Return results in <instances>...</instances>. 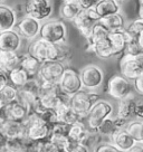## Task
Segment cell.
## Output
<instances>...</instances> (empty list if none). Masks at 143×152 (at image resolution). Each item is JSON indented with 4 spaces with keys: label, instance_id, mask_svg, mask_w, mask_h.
Instances as JSON below:
<instances>
[{
    "label": "cell",
    "instance_id": "obj_1",
    "mask_svg": "<svg viewBox=\"0 0 143 152\" xmlns=\"http://www.w3.org/2000/svg\"><path fill=\"white\" fill-rule=\"evenodd\" d=\"M25 137L34 141L48 140L52 133V126L38 113H30L24 122Z\"/></svg>",
    "mask_w": 143,
    "mask_h": 152
},
{
    "label": "cell",
    "instance_id": "obj_2",
    "mask_svg": "<svg viewBox=\"0 0 143 152\" xmlns=\"http://www.w3.org/2000/svg\"><path fill=\"white\" fill-rule=\"evenodd\" d=\"M98 101H100V97L96 92L90 90H82L81 92L73 95L69 99V105L74 110V112L81 119H83L88 116L93 106Z\"/></svg>",
    "mask_w": 143,
    "mask_h": 152
},
{
    "label": "cell",
    "instance_id": "obj_3",
    "mask_svg": "<svg viewBox=\"0 0 143 152\" xmlns=\"http://www.w3.org/2000/svg\"><path fill=\"white\" fill-rule=\"evenodd\" d=\"M39 37L45 39L46 42L54 45L66 43L67 39V28L66 25L62 20L52 19L46 20L42 25Z\"/></svg>",
    "mask_w": 143,
    "mask_h": 152
},
{
    "label": "cell",
    "instance_id": "obj_4",
    "mask_svg": "<svg viewBox=\"0 0 143 152\" xmlns=\"http://www.w3.org/2000/svg\"><path fill=\"white\" fill-rule=\"evenodd\" d=\"M28 54L35 57L40 63L47 61H57L58 62V48L57 45H54L46 42L39 37L30 43L28 47Z\"/></svg>",
    "mask_w": 143,
    "mask_h": 152
},
{
    "label": "cell",
    "instance_id": "obj_5",
    "mask_svg": "<svg viewBox=\"0 0 143 152\" xmlns=\"http://www.w3.org/2000/svg\"><path fill=\"white\" fill-rule=\"evenodd\" d=\"M113 113V105L109 101L100 100L93 106L91 112L87 116L88 129L92 132H97V129L107 118H110Z\"/></svg>",
    "mask_w": 143,
    "mask_h": 152
},
{
    "label": "cell",
    "instance_id": "obj_6",
    "mask_svg": "<svg viewBox=\"0 0 143 152\" xmlns=\"http://www.w3.org/2000/svg\"><path fill=\"white\" fill-rule=\"evenodd\" d=\"M58 86L63 94L68 97H72L73 95L77 94L84 87L81 74H78L75 69H73L71 67H66V71L64 73L62 80L58 83Z\"/></svg>",
    "mask_w": 143,
    "mask_h": 152
},
{
    "label": "cell",
    "instance_id": "obj_7",
    "mask_svg": "<svg viewBox=\"0 0 143 152\" xmlns=\"http://www.w3.org/2000/svg\"><path fill=\"white\" fill-rule=\"evenodd\" d=\"M65 71H66V67L64 65V63L57 62V61H47L42 64L38 78L42 82L58 84L62 80Z\"/></svg>",
    "mask_w": 143,
    "mask_h": 152
},
{
    "label": "cell",
    "instance_id": "obj_8",
    "mask_svg": "<svg viewBox=\"0 0 143 152\" xmlns=\"http://www.w3.org/2000/svg\"><path fill=\"white\" fill-rule=\"evenodd\" d=\"M132 88L133 85L131 84L130 80L122 75H113L107 83V94L119 101L130 96Z\"/></svg>",
    "mask_w": 143,
    "mask_h": 152
},
{
    "label": "cell",
    "instance_id": "obj_9",
    "mask_svg": "<svg viewBox=\"0 0 143 152\" xmlns=\"http://www.w3.org/2000/svg\"><path fill=\"white\" fill-rule=\"evenodd\" d=\"M0 112H1L0 122L9 120V121H16V122L24 123L30 114L28 107L18 100L5 105V106H0Z\"/></svg>",
    "mask_w": 143,
    "mask_h": 152
},
{
    "label": "cell",
    "instance_id": "obj_10",
    "mask_svg": "<svg viewBox=\"0 0 143 152\" xmlns=\"http://www.w3.org/2000/svg\"><path fill=\"white\" fill-rule=\"evenodd\" d=\"M80 74L83 82V86L86 90H96L102 85V83L104 81V73L102 71V68L94 64L84 66L81 69Z\"/></svg>",
    "mask_w": 143,
    "mask_h": 152
},
{
    "label": "cell",
    "instance_id": "obj_11",
    "mask_svg": "<svg viewBox=\"0 0 143 152\" xmlns=\"http://www.w3.org/2000/svg\"><path fill=\"white\" fill-rule=\"evenodd\" d=\"M121 75L130 81H134L143 73V58L124 54L120 62Z\"/></svg>",
    "mask_w": 143,
    "mask_h": 152
},
{
    "label": "cell",
    "instance_id": "obj_12",
    "mask_svg": "<svg viewBox=\"0 0 143 152\" xmlns=\"http://www.w3.org/2000/svg\"><path fill=\"white\" fill-rule=\"evenodd\" d=\"M101 20V17L96 12L95 9L83 10L81 15L74 20V24L77 27V29L81 31V34L84 37L87 38L91 36L92 29L98 21Z\"/></svg>",
    "mask_w": 143,
    "mask_h": 152
},
{
    "label": "cell",
    "instance_id": "obj_13",
    "mask_svg": "<svg viewBox=\"0 0 143 152\" xmlns=\"http://www.w3.org/2000/svg\"><path fill=\"white\" fill-rule=\"evenodd\" d=\"M26 7L28 16L39 21L47 20L53 14L52 0H29Z\"/></svg>",
    "mask_w": 143,
    "mask_h": 152
},
{
    "label": "cell",
    "instance_id": "obj_14",
    "mask_svg": "<svg viewBox=\"0 0 143 152\" xmlns=\"http://www.w3.org/2000/svg\"><path fill=\"white\" fill-rule=\"evenodd\" d=\"M42 24L37 19L30 16H26L18 20L15 27V30L25 39H34L40 34Z\"/></svg>",
    "mask_w": 143,
    "mask_h": 152
},
{
    "label": "cell",
    "instance_id": "obj_15",
    "mask_svg": "<svg viewBox=\"0 0 143 152\" xmlns=\"http://www.w3.org/2000/svg\"><path fill=\"white\" fill-rule=\"evenodd\" d=\"M111 143L122 152H130L134 147H136L139 143L129 133L126 128L117 129L110 137Z\"/></svg>",
    "mask_w": 143,
    "mask_h": 152
},
{
    "label": "cell",
    "instance_id": "obj_16",
    "mask_svg": "<svg viewBox=\"0 0 143 152\" xmlns=\"http://www.w3.org/2000/svg\"><path fill=\"white\" fill-rule=\"evenodd\" d=\"M21 36L15 29L0 33V49L7 52H18L21 46Z\"/></svg>",
    "mask_w": 143,
    "mask_h": 152
},
{
    "label": "cell",
    "instance_id": "obj_17",
    "mask_svg": "<svg viewBox=\"0 0 143 152\" xmlns=\"http://www.w3.org/2000/svg\"><path fill=\"white\" fill-rule=\"evenodd\" d=\"M0 131L1 137L11 140V139H20L25 137V125L21 122L6 120L0 122Z\"/></svg>",
    "mask_w": 143,
    "mask_h": 152
},
{
    "label": "cell",
    "instance_id": "obj_18",
    "mask_svg": "<svg viewBox=\"0 0 143 152\" xmlns=\"http://www.w3.org/2000/svg\"><path fill=\"white\" fill-rule=\"evenodd\" d=\"M18 20V16L16 15L12 7L4 4L0 5V33L15 29Z\"/></svg>",
    "mask_w": 143,
    "mask_h": 152
},
{
    "label": "cell",
    "instance_id": "obj_19",
    "mask_svg": "<svg viewBox=\"0 0 143 152\" xmlns=\"http://www.w3.org/2000/svg\"><path fill=\"white\" fill-rule=\"evenodd\" d=\"M55 113L57 116L58 123L65 124L68 126L73 125L78 121H82L81 118L74 112V110L72 109V106L69 105V101L62 103L57 109L55 110Z\"/></svg>",
    "mask_w": 143,
    "mask_h": 152
},
{
    "label": "cell",
    "instance_id": "obj_20",
    "mask_svg": "<svg viewBox=\"0 0 143 152\" xmlns=\"http://www.w3.org/2000/svg\"><path fill=\"white\" fill-rule=\"evenodd\" d=\"M138 102L132 95L125 97L123 100L120 101L119 106H117V114L116 116L120 119H123L125 121H130L133 116H135V111L138 106Z\"/></svg>",
    "mask_w": 143,
    "mask_h": 152
},
{
    "label": "cell",
    "instance_id": "obj_21",
    "mask_svg": "<svg viewBox=\"0 0 143 152\" xmlns=\"http://www.w3.org/2000/svg\"><path fill=\"white\" fill-rule=\"evenodd\" d=\"M110 43L113 50V57H123L125 54V48L128 44L126 35L124 33V30L120 31H111L110 33Z\"/></svg>",
    "mask_w": 143,
    "mask_h": 152
},
{
    "label": "cell",
    "instance_id": "obj_22",
    "mask_svg": "<svg viewBox=\"0 0 143 152\" xmlns=\"http://www.w3.org/2000/svg\"><path fill=\"white\" fill-rule=\"evenodd\" d=\"M20 58L17 52H7V50H0V68L7 73L17 68L20 65Z\"/></svg>",
    "mask_w": 143,
    "mask_h": 152
},
{
    "label": "cell",
    "instance_id": "obj_23",
    "mask_svg": "<svg viewBox=\"0 0 143 152\" xmlns=\"http://www.w3.org/2000/svg\"><path fill=\"white\" fill-rule=\"evenodd\" d=\"M90 133H91L90 129L86 128L82 121H78L73 125H69V128H68L69 139L74 143H77V144H83L85 142L87 137L90 135Z\"/></svg>",
    "mask_w": 143,
    "mask_h": 152
},
{
    "label": "cell",
    "instance_id": "obj_24",
    "mask_svg": "<svg viewBox=\"0 0 143 152\" xmlns=\"http://www.w3.org/2000/svg\"><path fill=\"white\" fill-rule=\"evenodd\" d=\"M95 10L101 19H103L112 15L120 14L121 6L117 0H101L98 5L95 7Z\"/></svg>",
    "mask_w": 143,
    "mask_h": 152
},
{
    "label": "cell",
    "instance_id": "obj_25",
    "mask_svg": "<svg viewBox=\"0 0 143 152\" xmlns=\"http://www.w3.org/2000/svg\"><path fill=\"white\" fill-rule=\"evenodd\" d=\"M82 11H83V8L78 4L77 0L63 1L62 6H61V16H62V18L66 19V20L74 21L81 15Z\"/></svg>",
    "mask_w": 143,
    "mask_h": 152
},
{
    "label": "cell",
    "instance_id": "obj_26",
    "mask_svg": "<svg viewBox=\"0 0 143 152\" xmlns=\"http://www.w3.org/2000/svg\"><path fill=\"white\" fill-rule=\"evenodd\" d=\"M42 64L38 59H36L35 57L30 56L28 53L26 55H23L20 58V65L19 66L21 68H24L25 71L28 73V75L33 78V77H38L39 71H40V67Z\"/></svg>",
    "mask_w": 143,
    "mask_h": 152
},
{
    "label": "cell",
    "instance_id": "obj_27",
    "mask_svg": "<svg viewBox=\"0 0 143 152\" xmlns=\"http://www.w3.org/2000/svg\"><path fill=\"white\" fill-rule=\"evenodd\" d=\"M110 33H111L110 29L107 28V27L100 20V21L93 27L91 36L87 38L86 40H87V43H90V44L101 43V42H104V40H106V39L109 38Z\"/></svg>",
    "mask_w": 143,
    "mask_h": 152
},
{
    "label": "cell",
    "instance_id": "obj_28",
    "mask_svg": "<svg viewBox=\"0 0 143 152\" xmlns=\"http://www.w3.org/2000/svg\"><path fill=\"white\" fill-rule=\"evenodd\" d=\"M9 78H10V83L12 85L18 87V88H21V87H24L28 83V81L31 77L28 75V73L25 71L24 68L18 66L17 68L12 69L9 73Z\"/></svg>",
    "mask_w": 143,
    "mask_h": 152
},
{
    "label": "cell",
    "instance_id": "obj_29",
    "mask_svg": "<svg viewBox=\"0 0 143 152\" xmlns=\"http://www.w3.org/2000/svg\"><path fill=\"white\" fill-rule=\"evenodd\" d=\"M18 87L14 86L12 84H9L6 87L0 90V106L12 103L18 100Z\"/></svg>",
    "mask_w": 143,
    "mask_h": 152
},
{
    "label": "cell",
    "instance_id": "obj_30",
    "mask_svg": "<svg viewBox=\"0 0 143 152\" xmlns=\"http://www.w3.org/2000/svg\"><path fill=\"white\" fill-rule=\"evenodd\" d=\"M101 21L110 29L111 31H120L125 29V21L121 14H115L106 18L101 19Z\"/></svg>",
    "mask_w": 143,
    "mask_h": 152
},
{
    "label": "cell",
    "instance_id": "obj_31",
    "mask_svg": "<svg viewBox=\"0 0 143 152\" xmlns=\"http://www.w3.org/2000/svg\"><path fill=\"white\" fill-rule=\"evenodd\" d=\"M124 33L126 35V39L129 40L131 38L138 39L139 36L143 33V19L139 18L130 23L129 26H126L124 29Z\"/></svg>",
    "mask_w": 143,
    "mask_h": 152
},
{
    "label": "cell",
    "instance_id": "obj_32",
    "mask_svg": "<svg viewBox=\"0 0 143 152\" xmlns=\"http://www.w3.org/2000/svg\"><path fill=\"white\" fill-rule=\"evenodd\" d=\"M126 130L133 137L139 144L143 145V121H133L130 122L126 126Z\"/></svg>",
    "mask_w": 143,
    "mask_h": 152
},
{
    "label": "cell",
    "instance_id": "obj_33",
    "mask_svg": "<svg viewBox=\"0 0 143 152\" xmlns=\"http://www.w3.org/2000/svg\"><path fill=\"white\" fill-rule=\"evenodd\" d=\"M116 130H117V126H116V123H115V118L110 116L101 124L100 128L97 129V133L101 134V135L111 137Z\"/></svg>",
    "mask_w": 143,
    "mask_h": 152
},
{
    "label": "cell",
    "instance_id": "obj_34",
    "mask_svg": "<svg viewBox=\"0 0 143 152\" xmlns=\"http://www.w3.org/2000/svg\"><path fill=\"white\" fill-rule=\"evenodd\" d=\"M125 54L134 57H138V58H143V49L140 46L138 39L131 38V39L128 40L126 48H125Z\"/></svg>",
    "mask_w": 143,
    "mask_h": 152
},
{
    "label": "cell",
    "instance_id": "obj_35",
    "mask_svg": "<svg viewBox=\"0 0 143 152\" xmlns=\"http://www.w3.org/2000/svg\"><path fill=\"white\" fill-rule=\"evenodd\" d=\"M58 48V62H68L73 56V50L67 43L57 44Z\"/></svg>",
    "mask_w": 143,
    "mask_h": 152
},
{
    "label": "cell",
    "instance_id": "obj_36",
    "mask_svg": "<svg viewBox=\"0 0 143 152\" xmlns=\"http://www.w3.org/2000/svg\"><path fill=\"white\" fill-rule=\"evenodd\" d=\"M37 152H66L63 149L56 145L54 142H52L49 139L45 140V141H40L37 149Z\"/></svg>",
    "mask_w": 143,
    "mask_h": 152
},
{
    "label": "cell",
    "instance_id": "obj_37",
    "mask_svg": "<svg viewBox=\"0 0 143 152\" xmlns=\"http://www.w3.org/2000/svg\"><path fill=\"white\" fill-rule=\"evenodd\" d=\"M93 152H122L120 151L116 147H114L112 143H101L97 144Z\"/></svg>",
    "mask_w": 143,
    "mask_h": 152
},
{
    "label": "cell",
    "instance_id": "obj_38",
    "mask_svg": "<svg viewBox=\"0 0 143 152\" xmlns=\"http://www.w3.org/2000/svg\"><path fill=\"white\" fill-rule=\"evenodd\" d=\"M78 4L81 5L83 10H88V9H95V7L98 5L101 0H77Z\"/></svg>",
    "mask_w": 143,
    "mask_h": 152
},
{
    "label": "cell",
    "instance_id": "obj_39",
    "mask_svg": "<svg viewBox=\"0 0 143 152\" xmlns=\"http://www.w3.org/2000/svg\"><path fill=\"white\" fill-rule=\"evenodd\" d=\"M12 8H14L16 15L18 16V19H21V18H24V17H26V16H28L26 4H25V5H23V4H17V5H15Z\"/></svg>",
    "mask_w": 143,
    "mask_h": 152
},
{
    "label": "cell",
    "instance_id": "obj_40",
    "mask_svg": "<svg viewBox=\"0 0 143 152\" xmlns=\"http://www.w3.org/2000/svg\"><path fill=\"white\" fill-rule=\"evenodd\" d=\"M9 84H11L9 78V73L0 69V90L6 87L7 85H9Z\"/></svg>",
    "mask_w": 143,
    "mask_h": 152
},
{
    "label": "cell",
    "instance_id": "obj_41",
    "mask_svg": "<svg viewBox=\"0 0 143 152\" xmlns=\"http://www.w3.org/2000/svg\"><path fill=\"white\" fill-rule=\"evenodd\" d=\"M133 87L138 94L143 96V74L133 81Z\"/></svg>",
    "mask_w": 143,
    "mask_h": 152
},
{
    "label": "cell",
    "instance_id": "obj_42",
    "mask_svg": "<svg viewBox=\"0 0 143 152\" xmlns=\"http://www.w3.org/2000/svg\"><path fill=\"white\" fill-rule=\"evenodd\" d=\"M135 118L139 121H143V102H138L136 111H135Z\"/></svg>",
    "mask_w": 143,
    "mask_h": 152
},
{
    "label": "cell",
    "instance_id": "obj_43",
    "mask_svg": "<svg viewBox=\"0 0 143 152\" xmlns=\"http://www.w3.org/2000/svg\"><path fill=\"white\" fill-rule=\"evenodd\" d=\"M69 152H90V149L84 144H75Z\"/></svg>",
    "mask_w": 143,
    "mask_h": 152
},
{
    "label": "cell",
    "instance_id": "obj_44",
    "mask_svg": "<svg viewBox=\"0 0 143 152\" xmlns=\"http://www.w3.org/2000/svg\"><path fill=\"white\" fill-rule=\"evenodd\" d=\"M139 18L143 19V0L139 1Z\"/></svg>",
    "mask_w": 143,
    "mask_h": 152
},
{
    "label": "cell",
    "instance_id": "obj_45",
    "mask_svg": "<svg viewBox=\"0 0 143 152\" xmlns=\"http://www.w3.org/2000/svg\"><path fill=\"white\" fill-rule=\"evenodd\" d=\"M130 152H143V145L142 144H138L136 147H134Z\"/></svg>",
    "mask_w": 143,
    "mask_h": 152
},
{
    "label": "cell",
    "instance_id": "obj_46",
    "mask_svg": "<svg viewBox=\"0 0 143 152\" xmlns=\"http://www.w3.org/2000/svg\"><path fill=\"white\" fill-rule=\"evenodd\" d=\"M138 40H139V44H140V46H141V48L143 49V33L139 36L138 38Z\"/></svg>",
    "mask_w": 143,
    "mask_h": 152
},
{
    "label": "cell",
    "instance_id": "obj_47",
    "mask_svg": "<svg viewBox=\"0 0 143 152\" xmlns=\"http://www.w3.org/2000/svg\"><path fill=\"white\" fill-rule=\"evenodd\" d=\"M64 1H75V0H64Z\"/></svg>",
    "mask_w": 143,
    "mask_h": 152
},
{
    "label": "cell",
    "instance_id": "obj_48",
    "mask_svg": "<svg viewBox=\"0 0 143 152\" xmlns=\"http://www.w3.org/2000/svg\"><path fill=\"white\" fill-rule=\"evenodd\" d=\"M117 1H119V2H121V1H124V0H117Z\"/></svg>",
    "mask_w": 143,
    "mask_h": 152
},
{
    "label": "cell",
    "instance_id": "obj_49",
    "mask_svg": "<svg viewBox=\"0 0 143 152\" xmlns=\"http://www.w3.org/2000/svg\"><path fill=\"white\" fill-rule=\"evenodd\" d=\"M4 1H5V0H1V4H4Z\"/></svg>",
    "mask_w": 143,
    "mask_h": 152
},
{
    "label": "cell",
    "instance_id": "obj_50",
    "mask_svg": "<svg viewBox=\"0 0 143 152\" xmlns=\"http://www.w3.org/2000/svg\"><path fill=\"white\" fill-rule=\"evenodd\" d=\"M142 74H143V73H142Z\"/></svg>",
    "mask_w": 143,
    "mask_h": 152
}]
</instances>
